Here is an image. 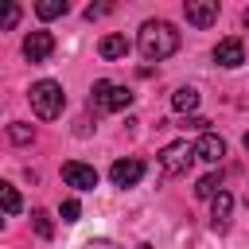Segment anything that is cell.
<instances>
[{"label": "cell", "instance_id": "1", "mask_svg": "<svg viewBox=\"0 0 249 249\" xmlns=\"http://www.w3.org/2000/svg\"><path fill=\"white\" fill-rule=\"evenodd\" d=\"M136 47H140V54L148 62H163V58H171L179 51V31L167 19H148L140 27V35H136Z\"/></svg>", "mask_w": 249, "mask_h": 249}, {"label": "cell", "instance_id": "2", "mask_svg": "<svg viewBox=\"0 0 249 249\" xmlns=\"http://www.w3.org/2000/svg\"><path fill=\"white\" fill-rule=\"evenodd\" d=\"M27 97H31V109H35L43 121H54V117L66 109V93H62V86H58V82H51V78L35 82V86L27 89Z\"/></svg>", "mask_w": 249, "mask_h": 249}, {"label": "cell", "instance_id": "3", "mask_svg": "<svg viewBox=\"0 0 249 249\" xmlns=\"http://www.w3.org/2000/svg\"><path fill=\"white\" fill-rule=\"evenodd\" d=\"M89 101H93V109H101V113H117V109H128V105H132V89L101 78V82H93Z\"/></svg>", "mask_w": 249, "mask_h": 249}, {"label": "cell", "instance_id": "4", "mask_svg": "<svg viewBox=\"0 0 249 249\" xmlns=\"http://www.w3.org/2000/svg\"><path fill=\"white\" fill-rule=\"evenodd\" d=\"M191 160H195V144H187V140H175V144H167V148L160 152L163 175H183V171L191 167Z\"/></svg>", "mask_w": 249, "mask_h": 249}, {"label": "cell", "instance_id": "5", "mask_svg": "<svg viewBox=\"0 0 249 249\" xmlns=\"http://www.w3.org/2000/svg\"><path fill=\"white\" fill-rule=\"evenodd\" d=\"M62 179H66V187H74V191H93V187H97V171H93L89 163H78V160H66V163H62Z\"/></svg>", "mask_w": 249, "mask_h": 249}, {"label": "cell", "instance_id": "6", "mask_svg": "<svg viewBox=\"0 0 249 249\" xmlns=\"http://www.w3.org/2000/svg\"><path fill=\"white\" fill-rule=\"evenodd\" d=\"M51 51H54V35H51V31H31V35L23 39V58H27V62H47Z\"/></svg>", "mask_w": 249, "mask_h": 249}, {"label": "cell", "instance_id": "7", "mask_svg": "<svg viewBox=\"0 0 249 249\" xmlns=\"http://www.w3.org/2000/svg\"><path fill=\"white\" fill-rule=\"evenodd\" d=\"M183 16H187V23H195V27H210V23L218 19V0H187V4H183Z\"/></svg>", "mask_w": 249, "mask_h": 249}, {"label": "cell", "instance_id": "8", "mask_svg": "<svg viewBox=\"0 0 249 249\" xmlns=\"http://www.w3.org/2000/svg\"><path fill=\"white\" fill-rule=\"evenodd\" d=\"M109 179H113L117 187H136V183L144 179V163H140V160H117V163L109 167Z\"/></svg>", "mask_w": 249, "mask_h": 249}, {"label": "cell", "instance_id": "9", "mask_svg": "<svg viewBox=\"0 0 249 249\" xmlns=\"http://www.w3.org/2000/svg\"><path fill=\"white\" fill-rule=\"evenodd\" d=\"M214 62L226 66V70L241 66V62H245V47H241V39H218V47H214Z\"/></svg>", "mask_w": 249, "mask_h": 249}, {"label": "cell", "instance_id": "10", "mask_svg": "<svg viewBox=\"0 0 249 249\" xmlns=\"http://www.w3.org/2000/svg\"><path fill=\"white\" fill-rule=\"evenodd\" d=\"M222 156H226V140H222V136H214V132L198 136V144H195V160H202V163H222Z\"/></svg>", "mask_w": 249, "mask_h": 249}, {"label": "cell", "instance_id": "11", "mask_svg": "<svg viewBox=\"0 0 249 249\" xmlns=\"http://www.w3.org/2000/svg\"><path fill=\"white\" fill-rule=\"evenodd\" d=\"M97 54H101L105 62H117V58L128 54V39H124V35H105V39L97 43Z\"/></svg>", "mask_w": 249, "mask_h": 249}, {"label": "cell", "instance_id": "12", "mask_svg": "<svg viewBox=\"0 0 249 249\" xmlns=\"http://www.w3.org/2000/svg\"><path fill=\"white\" fill-rule=\"evenodd\" d=\"M230 210H233V195H230V191H222V195H214V210H210V226H214V230H226V226H230Z\"/></svg>", "mask_w": 249, "mask_h": 249}, {"label": "cell", "instance_id": "13", "mask_svg": "<svg viewBox=\"0 0 249 249\" xmlns=\"http://www.w3.org/2000/svg\"><path fill=\"white\" fill-rule=\"evenodd\" d=\"M171 109H179V113H195V109H198V89L179 86V89L171 93Z\"/></svg>", "mask_w": 249, "mask_h": 249}, {"label": "cell", "instance_id": "14", "mask_svg": "<svg viewBox=\"0 0 249 249\" xmlns=\"http://www.w3.org/2000/svg\"><path fill=\"white\" fill-rule=\"evenodd\" d=\"M195 195H198V198H214V195H222V175H214V171L202 175L198 187H195Z\"/></svg>", "mask_w": 249, "mask_h": 249}, {"label": "cell", "instance_id": "15", "mask_svg": "<svg viewBox=\"0 0 249 249\" xmlns=\"http://www.w3.org/2000/svg\"><path fill=\"white\" fill-rule=\"evenodd\" d=\"M35 12H39V19H54V16H66V0H43V4H35Z\"/></svg>", "mask_w": 249, "mask_h": 249}, {"label": "cell", "instance_id": "16", "mask_svg": "<svg viewBox=\"0 0 249 249\" xmlns=\"http://www.w3.org/2000/svg\"><path fill=\"white\" fill-rule=\"evenodd\" d=\"M31 226H35V233H39L43 241L54 233V226H51V214H47V210H31Z\"/></svg>", "mask_w": 249, "mask_h": 249}, {"label": "cell", "instance_id": "17", "mask_svg": "<svg viewBox=\"0 0 249 249\" xmlns=\"http://www.w3.org/2000/svg\"><path fill=\"white\" fill-rule=\"evenodd\" d=\"M8 136H12V140H16V144H27V140H31V136H35V128H31V124H23V121H16V124H12V128H8Z\"/></svg>", "mask_w": 249, "mask_h": 249}, {"label": "cell", "instance_id": "18", "mask_svg": "<svg viewBox=\"0 0 249 249\" xmlns=\"http://www.w3.org/2000/svg\"><path fill=\"white\" fill-rule=\"evenodd\" d=\"M0 198H4V210H8V214H16V210H19V195H16V187H12V183H4V187H0Z\"/></svg>", "mask_w": 249, "mask_h": 249}, {"label": "cell", "instance_id": "19", "mask_svg": "<svg viewBox=\"0 0 249 249\" xmlns=\"http://www.w3.org/2000/svg\"><path fill=\"white\" fill-rule=\"evenodd\" d=\"M179 128H183V132L191 128V132H202V136H206V128H210V121H206V117H183V121H179Z\"/></svg>", "mask_w": 249, "mask_h": 249}, {"label": "cell", "instance_id": "20", "mask_svg": "<svg viewBox=\"0 0 249 249\" xmlns=\"http://www.w3.org/2000/svg\"><path fill=\"white\" fill-rule=\"evenodd\" d=\"M58 214H62V222H78V214H82V206H78V198H66Z\"/></svg>", "mask_w": 249, "mask_h": 249}, {"label": "cell", "instance_id": "21", "mask_svg": "<svg viewBox=\"0 0 249 249\" xmlns=\"http://www.w3.org/2000/svg\"><path fill=\"white\" fill-rule=\"evenodd\" d=\"M16 19H19V8H16V4H8V8H4V31H12V27H16Z\"/></svg>", "mask_w": 249, "mask_h": 249}, {"label": "cell", "instance_id": "22", "mask_svg": "<svg viewBox=\"0 0 249 249\" xmlns=\"http://www.w3.org/2000/svg\"><path fill=\"white\" fill-rule=\"evenodd\" d=\"M109 12V4H89L86 8V19H97V16H105Z\"/></svg>", "mask_w": 249, "mask_h": 249}, {"label": "cell", "instance_id": "23", "mask_svg": "<svg viewBox=\"0 0 249 249\" xmlns=\"http://www.w3.org/2000/svg\"><path fill=\"white\" fill-rule=\"evenodd\" d=\"M86 249H117V245L105 241V237H93V241H86Z\"/></svg>", "mask_w": 249, "mask_h": 249}, {"label": "cell", "instance_id": "24", "mask_svg": "<svg viewBox=\"0 0 249 249\" xmlns=\"http://www.w3.org/2000/svg\"><path fill=\"white\" fill-rule=\"evenodd\" d=\"M136 249H152V245H148V241H144V245H136Z\"/></svg>", "mask_w": 249, "mask_h": 249}, {"label": "cell", "instance_id": "25", "mask_svg": "<svg viewBox=\"0 0 249 249\" xmlns=\"http://www.w3.org/2000/svg\"><path fill=\"white\" fill-rule=\"evenodd\" d=\"M245 27H249V8H245Z\"/></svg>", "mask_w": 249, "mask_h": 249}, {"label": "cell", "instance_id": "26", "mask_svg": "<svg viewBox=\"0 0 249 249\" xmlns=\"http://www.w3.org/2000/svg\"><path fill=\"white\" fill-rule=\"evenodd\" d=\"M245 152H249V132H245Z\"/></svg>", "mask_w": 249, "mask_h": 249}]
</instances>
